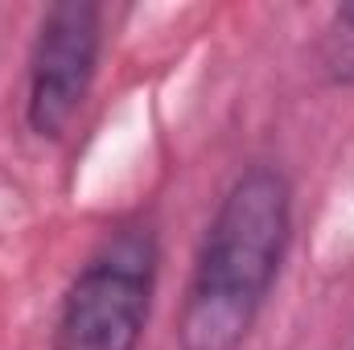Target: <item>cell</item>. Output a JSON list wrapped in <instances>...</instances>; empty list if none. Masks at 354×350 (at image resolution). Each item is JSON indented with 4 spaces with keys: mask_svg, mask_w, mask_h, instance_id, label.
Masks as SVG:
<instances>
[{
    "mask_svg": "<svg viewBox=\"0 0 354 350\" xmlns=\"http://www.w3.org/2000/svg\"><path fill=\"white\" fill-rule=\"evenodd\" d=\"M292 248V181L256 161L227 185L177 309V350H243Z\"/></svg>",
    "mask_w": 354,
    "mask_h": 350,
    "instance_id": "obj_1",
    "label": "cell"
},
{
    "mask_svg": "<svg viewBox=\"0 0 354 350\" xmlns=\"http://www.w3.org/2000/svg\"><path fill=\"white\" fill-rule=\"evenodd\" d=\"M161 272V243L149 223L107 231L62 293L54 350H136Z\"/></svg>",
    "mask_w": 354,
    "mask_h": 350,
    "instance_id": "obj_2",
    "label": "cell"
},
{
    "mask_svg": "<svg viewBox=\"0 0 354 350\" xmlns=\"http://www.w3.org/2000/svg\"><path fill=\"white\" fill-rule=\"evenodd\" d=\"M103 58V8L54 0L33 33L25 71V124L37 140H62L87 107Z\"/></svg>",
    "mask_w": 354,
    "mask_h": 350,
    "instance_id": "obj_3",
    "label": "cell"
},
{
    "mask_svg": "<svg viewBox=\"0 0 354 350\" xmlns=\"http://www.w3.org/2000/svg\"><path fill=\"white\" fill-rule=\"evenodd\" d=\"M313 71L334 91H354V4H338L317 42H313Z\"/></svg>",
    "mask_w": 354,
    "mask_h": 350,
    "instance_id": "obj_4",
    "label": "cell"
}]
</instances>
